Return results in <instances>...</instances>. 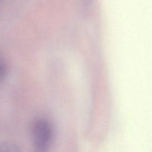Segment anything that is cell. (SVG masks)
Returning <instances> with one entry per match:
<instances>
[{
	"label": "cell",
	"instance_id": "4",
	"mask_svg": "<svg viewBox=\"0 0 152 152\" xmlns=\"http://www.w3.org/2000/svg\"><path fill=\"white\" fill-rule=\"evenodd\" d=\"M0 1H1V0H0Z\"/></svg>",
	"mask_w": 152,
	"mask_h": 152
},
{
	"label": "cell",
	"instance_id": "1",
	"mask_svg": "<svg viewBox=\"0 0 152 152\" xmlns=\"http://www.w3.org/2000/svg\"><path fill=\"white\" fill-rule=\"evenodd\" d=\"M53 139V127L48 120L39 118L34 121L31 129L33 152H50Z\"/></svg>",
	"mask_w": 152,
	"mask_h": 152
},
{
	"label": "cell",
	"instance_id": "3",
	"mask_svg": "<svg viewBox=\"0 0 152 152\" xmlns=\"http://www.w3.org/2000/svg\"><path fill=\"white\" fill-rule=\"evenodd\" d=\"M7 74V68L6 62L0 55V86L3 84L5 80Z\"/></svg>",
	"mask_w": 152,
	"mask_h": 152
},
{
	"label": "cell",
	"instance_id": "2",
	"mask_svg": "<svg viewBox=\"0 0 152 152\" xmlns=\"http://www.w3.org/2000/svg\"><path fill=\"white\" fill-rule=\"evenodd\" d=\"M0 152H21L19 147L13 142L4 141L0 142Z\"/></svg>",
	"mask_w": 152,
	"mask_h": 152
}]
</instances>
